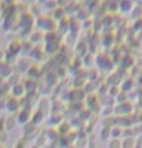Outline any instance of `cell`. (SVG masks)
Returning a JSON list of instances; mask_svg holds the SVG:
<instances>
[{"label":"cell","mask_w":142,"mask_h":148,"mask_svg":"<svg viewBox=\"0 0 142 148\" xmlns=\"http://www.w3.org/2000/svg\"><path fill=\"white\" fill-rule=\"evenodd\" d=\"M0 58H2V53H0Z\"/></svg>","instance_id":"cell-12"},{"label":"cell","mask_w":142,"mask_h":148,"mask_svg":"<svg viewBox=\"0 0 142 148\" xmlns=\"http://www.w3.org/2000/svg\"><path fill=\"white\" fill-rule=\"evenodd\" d=\"M21 92H23V89H21V86H19V87H14V95H15V96H20V95H21Z\"/></svg>","instance_id":"cell-7"},{"label":"cell","mask_w":142,"mask_h":148,"mask_svg":"<svg viewBox=\"0 0 142 148\" xmlns=\"http://www.w3.org/2000/svg\"><path fill=\"white\" fill-rule=\"evenodd\" d=\"M19 81H20V76L19 75H12V76H11V84H17Z\"/></svg>","instance_id":"cell-8"},{"label":"cell","mask_w":142,"mask_h":148,"mask_svg":"<svg viewBox=\"0 0 142 148\" xmlns=\"http://www.w3.org/2000/svg\"><path fill=\"white\" fill-rule=\"evenodd\" d=\"M19 148H23V147H21V145H20V147H19Z\"/></svg>","instance_id":"cell-11"},{"label":"cell","mask_w":142,"mask_h":148,"mask_svg":"<svg viewBox=\"0 0 142 148\" xmlns=\"http://www.w3.org/2000/svg\"><path fill=\"white\" fill-rule=\"evenodd\" d=\"M29 75H32V76H35V75H38V70H37V67H32V70L29 72Z\"/></svg>","instance_id":"cell-10"},{"label":"cell","mask_w":142,"mask_h":148,"mask_svg":"<svg viewBox=\"0 0 142 148\" xmlns=\"http://www.w3.org/2000/svg\"><path fill=\"white\" fill-rule=\"evenodd\" d=\"M28 118H29V108H25L23 112L20 113V122H26V121H28Z\"/></svg>","instance_id":"cell-1"},{"label":"cell","mask_w":142,"mask_h":148,"mask_svg":"<svg viewBox=\"0 0 142 148\" xmlns=\"http://www.w3.org/2000/svg\"><path fill=\"white\" fill-rule=\"evenodd\" d=\"M20 43H12V46H11V52L12 53H15V52H19L20 51Z\"/></svg>","instance_id":"cell-5"},{"label":"cell","mask_w":142,"mask_h":148,"mask_svg":"<svg viewBox=\"0 0 142 148\" xmlns=\"http://www.w3.org/2000/svg\"><path fill=\"white\" fill-rule=\"evenodd\" d=\"M17 107H19V102L15 101V99H12V101L9 102V110H15Z\"/></svg>","instance_id":"cell-6"},{"label":"cell","mask_w":142,"mask_h":148,"mask_svg":"<svg viewBox=\"0 0 142 148\" xmlns=\"http://www.w3.org/2000/svg\"><path fill=\"white\" fill-rule=\"evenodd\" d=\"M14 124H15V118L14 116H9L8 119H6V128H12L14 127Z\"/></svg>","instance_id":"cell-4"},{"label":"cell","mask_w":142,"mask_h":148,"mask_svg":"<svg viewBox=\"0 0 142 148\" xmlns=\"http://www.w3.org/2000/svg\"><path fill=\"white\" fill-rule=\"evenodd\" d=\"M9 69H11V67H9L8 64H2V66H0V73H2V75H9V73H11Z\"/></svg>","instance_id":"cell-3"},{"label":"cell","mask_w":142,"mask_h":148,"mask_svg":"<svg viewBox=\"0 0 142 148\" xmlns=\"http://www.w3.org/2000/svg\"><path fill=\"white\" fill-rule=\"evenodd\" d=\"M25 130H26V133H32V131H34V124H31V125H26V127H25Z\"/></svg>","instance_id":"cell-9"},{"label":"cell","mask_w":142,"mask_h":148,"mask_svg":"<svg viewBox=\"0 0 142 148\" xmlns=\"http://www.w3.org/2000/svg\"><path fill=\"white\" fill-rule=\"evenodd\" d=\"M57 49H58V43H57V41H49V43H47V47H46L47 52L57 51Z\"/></svg>","instance_id":"cell-2"}]
</instances>
